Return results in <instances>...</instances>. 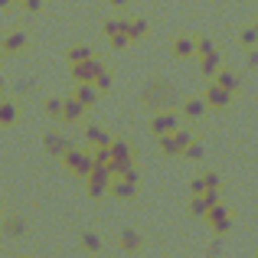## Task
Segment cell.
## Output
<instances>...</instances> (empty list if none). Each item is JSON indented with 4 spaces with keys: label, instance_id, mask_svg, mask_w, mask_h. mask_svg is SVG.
I'll return each mask as SVG.
<instances>
[{
    "label": "cell",
    "instance_id": "obj_1",
    "mask_svg": "<svg viewBox=\"0 0 258 258\" xmlns=\"http://www.w3.org/2000/svg\"><path fill=\"white\" fill-rule=\"evenodd\" d=\"M62 164H66V170H69V173L85 176V180H88L95 160H92V151H76V147H69V151L62 154Z\"/></svg>",
    "mask_w": 258,
    "mask_h": 258
},
{
    "label": "cell",
    "instance_id": "obj_2",
    "mask_svg": "<svg viewBox=\"0 0 258 258\" xmlns=\"http://www.w3.org/2000/svg\"><path fill=\"white\" fill-rule=\"evenodd\" d=\"M69 72H72V79H76V85H95V79L105 72V66H101L98 56H92L82 66H69Z\"/></svg>",
    "mask_w": 258,
    "mask_h": 258
},
{
    "label": "cell",
    "instance_id": "obj_3",
    "mask_svg": "<svg viewBox=\"0 0 258 258\" xmlns=\"http://www.w3.org/2000/svg\"><path fill=\"white\" fill-rule=\"evenodd\" d=\"M26 49V33L23 30H10L0 39V56H20Z\"/></svg>",
    "mask_w": 258,
    "mask_h": 258
},
{
    "label": "cell",
    "instance_id": "obj_4",
    "mask_svg": "<svg viewBox=\"0 0 258 258\" xmlns=\"http://www.w3.org/2000/svg\"><path fill=\"white\" fill-rule=\"evenodd\" d=\"M151 131L157 134V138H170V134H176V114L173 111H157L151 118Z\"/></svg>",
    "mask_w": 258,
    "mask_h": 258
},
{
    "label": "cell",
    "instance_id": "obj_5",
    "mask_svg": "<svg viewBox=\"0 0 258 258\" xmlns=\"http://www.w3.org/2000/svg\"><path fill=\"white\" fill-rule=\"evenodd\" d=\"M20 121V105L13 98H0V127H10Z\"/></svg>",
    "mask_w": 258,
    "mask_h": 258
},
{
    "label": "cell",
    "instance_id": "obj_6",
    "mask_svg": "<svg viewBox=\"0 0 258 258\" xmlns=\"http://www.w3.org/2000/svg\"><path fill=\"white\" fill-rule=\"evenodd\" d=\"M203 101H206V108H226L229 101H232V95H229L226 88H219V85L213 82V85L206 88V98H203Z\"/></svg>",
    "mask_w": 258,
    "mask_h": 258
},
{
    "label": "cell",
    "instance_id": "obj_7",
    "mask_svg": "<svg viewBox=\"0 0 258 258\" xmlns=\"http://www.w3.org/2000/svg\"><path fill=\"white\" fill-rule=\"evenodd\" d=\"M43 147L49 154H56V157H62L66 151H69V141L62 138V134H56V131H49V134H43Z\"/></svg>",
    "mask_w": 258,
    "mask_h": 258
},
{
    "label": "cell",
    "instance_id": "obj_8",
    "mask_svg": "<svg viewBox=\"0 0 258 258\" xmlns=\"http://www.w3.org/2000/svg\"><path fill=\"white\" fill-rule=\"evenodd\" d=\"M72 98H76L82 108H92L95 101H98V88L95 85H76V95H72Z\"/></svg>",
    "mask_w": 258,
    "mask_h": 258
},
{
    "label": "cell",
    "instance_id": "obj_9",
    "mask_svg": "<svg viewBox=\"0 0 258 258\" xmlns=\"http://www.w3.org/2000/svg\"><path fill=\"white\" fill-rule=\"evenodd\" d=\"M82 114H85V108L79 105L76 98H66V105H62V121H66V124H76V121H82Z\"/></svg>",
    "mask_w": 258,
    "mask_h": 258
},
{
    "label": "cell",
    "instance_id": "obj_10",
    "mask_svg": "<svg viewBox=\"0 0 258 258\" xmlns=\"http://www.w3.org/2000/svg\"><path fill=\"white\" fill-rule=\"evenodd\" d=\"M85 141L98 151V147H111V138H108V131H101V127H85Z\"/></svg>",
    "mask_w": 258,
    "mask_h": 258
},
{
    "label": "cell",
    "instance_id": "obj_11",
    "mask_svg": "<svg viewBox=\"0 0 258 258\" xmlns=\"http://www.w3.org/2000/svg\"><path fill=\"white\" fill-rule=\"evenodd\" d=\"M173 56H180V59L196 56V39H189V36H176V39H173Z\"/></svg>",
    "mask_w": 258,
    "mask_h": 258
},
{
    "label": "cell",
    "instance_id": "obj_12",
    "mask_svg": "<svg viewBox=\"0 0 258 258\" xmlns=\"http://www.w3.org/2000/svg\"><path fill=\"white\" fill-rule=\"evenodd\" d=\"M216 85L219 88H226L229 95L239 88V72H232V69H219V76H216Z\"/></svg>",
    "mask_w": 258,
    "mask_h": 258
},
{
    "label": "cell",
    "instance_id": "obj_13",
    "mask_svg": "<svg viewBox=\"0 0 258 258\" xmlns=\"http://www.w3.org/2000/svg\"><path fill=\"white\" fill-rule=\"evenodd\" d=\"M95 52L88 49V46H72L69 52H66V59H69V66H82V62H88Z\"/></svg>",
    "mask_w": 258,
    "mask_h": 258
},
{
    "label": "cell",
    "instance_id": "obj_14",
    "mask_svg": "<svg viewBox=\"0 0 258 258\" xmlns=\"http://www.w3.org/2000/svg\"><path fill=\"white\" fill-rule=\"evenodd\" d=\"M200 72H203V76H219V52L200 56Z\"/></svg>",
    "mask_w": 258,
    "mask_h": 258
},
{
    "label": "cell",
    "instance_id": "obj_15",
    "mask_svg": "<svg viewBox=\"0 0 258 258\" xmlns=\"http://www.w3.org/2000/svg\"><path fill=\"white\" fill-rule=\"evenodd\" d=\"M141 36H147V20L144 17H134V20H127V39H141Z\"/></svg>",
    "mask_w": 258,
    "mask_h": 258
},
{
    "label": "cell",
    "instance_id": "obj_16",
    "mask_svg": "<svg viewBox=\"0 0 258 258\" xmlns=\"http://www.w3.org/2000/svg\"><path fill=\"white\" fill-rule=\"evenodd\" d=\"M203 111H206V101L203 98H189V101H183V114H186V118H203Z\"/></svg>",
    "mask_w": 258,
    "mask_h": 258
},
{
    "label": "cell",
    "instance_id": "obj_17",
    "mask_svg": "<svg viewBox=\"0 0 258 258\" xmlns=\"http://www.w3.org/2000/svg\"><path fill=\"white\" fill-rule=\"evenodd\" d=\"M101 33H105L108 39H111V36H121V33H127V20H105Z\"/></svg>",
    "mask_w": 258,
    "mask_h": 258
},
{
    "label": "cell",
    "instance_id": "obj_18",
    "mask_svg": "<svg viewBox=\"0 0 258 258\" xmlns=\"http://www.w3.org/2000/svg\"><path fill=\"white\" fill-rule=\"evenodd\" d=\"M62 105H66V98H46V114L62 121Z\"/></svg>",
    "mask_w": 258,
    "mask_h": 258
},
{
    "label": "cell",
    "instance_id": "obj_19",
    "mask_svg": "<svg viewBox=\"0 0 258 258\" xmlns=\"http://www.w3.org/2000/svg\"><path fill=\"white\" fill-rule=\"evenodd\" d=\"M239 39H242V46L255 49V43H258V30H255V26H245V30L239 33Z\"/></svg>",
    "mask_w": 258,
    "mask_h": 258
},
{
    "label": "cell",
    "instance_id": "obj_20",
    "mask_svg": "<svg viewBox=\"0 0 258 258\" xmlns=\"http://www.w3.org/2000/svg\"><path fill=\"white\" fill-rule=\"evenodd\" d=\"M95 88H98V95H105V92H108V88H111V72H108V69H105V72H101V76H98V79H95Z\"/></svg>",
    "mask_w": 258,
    "mask_h": 258
},
{
    "label": "cell",
    "instance_id": "obj_21",
    "mask_svg": "<svg viewBox=\"0 0 258 258\" xmlns=\"http://www.w3.org/2000/svg\"><path fill=\"white\" fill-rule=\"evenodd\" d=\"M108 43H111V49H124V46L131 43V39H127V33H121V36H111Z\"/></svg>",
    "mask_w": 258,
    "mask_h": 258
},
{
    "label": "cell",
    "instance_id": "obj_22",
    "mask_svg": "<svg viewBox=\"0 0 258 258\" xmlns=\"http://www.w3.org/2000/svg\"><path fill=\"white\" fill-rule=\"evenodd\" d=\"M20 7H23L26 13H36L39 7H43V0H20Z\"/></svg>",
    "mask_w": 258,
    "mask_h": 258
},
{
    "label": "cell",
    "instance_id": "obj_23",
    "mask_svg": "<svg viewBox=\"0 0 258 258\" xmlns=\"http://www.w3.org/2000/svg\"><path fill=\"white\" fill-rule=\"evenodd\" d=\"M7 232H10V235H20V232H23V222H20V219H10V222H7Z\"/></svg>",
    "mask_w": 258,
    "mask_h": 258
},
{
    "label": "cell",
    "instance_id": "obj_24",
    "mask_svg": "<svg viewBox=\"0 0 258 258\" xmlns=\"http://www.w3.org/2000/svg\"><path fill=\"white\" fill-rule=\"evenodd\" d=\"M33 88V79H23V82H17V92H30Z\"/></svg>",
    "mask_w": 258,
    "mask_h": 258
},
{
    "label": "cell",
    "instance_id": "obj_25",
    "mask_svg": "<svg viewBox=\"0 0 258 258\" xmlns=\"http://www.w3.org/2000/svg\"><path fill=\"white\" fill-rule=\"evenodd\" d=\"M248 66H252V69H258V49L248 52Z\"/></svg>",
    "mask_w": 258,
    "mask_h": 258
},
{
    "label": "cell",
    "instance_id": "obj_26",
    "mask_svg": "<svg viewBox=\"0 0 258 258\" xmlns=\"http://www.w3.org/2000/svg\"><path fill=\"white\" fill-rule=\"evenodd\" d=\"M4 92H7V79L0 76V98H4Z\"/></svg>",
    "mask_w": 258,
    "mask_h": 258
},
{
    "label": "cell",
    "instance_id": "obj_27",
    "mask_svg": "<svg viewBox=\"0 0 258 258\" xmlns=\"http://www.w3.org/2000/svg\"><path fill=\"white\" fill-rule=\"evenodd\" d=\"M108 4H111V7H124L127 0H108Z\"/></svg>",
    "mask_w": 258,
    "mask_h": 258
},
{
    "label": "cell",
    "instance_id": "obj_28",
    "mask_svg": "<svg viewBox=\"0 0 258 258\" xmlns=\"http://www.w3.org/2000/svg\"><path fill=\"white\" fill-rule=\"evenodd\" d=\"M13 4V0H0V10H7V7H10Z\"/></svg>",
    "mask_w": 258,
    "mask_h": 258
},
{
    "label": "cell",
    "instance_id": "obj_29",
    "mask_svg": "<svg viewBox=\"0 0 258 258\" xmlns=\"http://www.w3.org/2000/svg\"><path fill=\"white\" fill-rule=\"evenodd\" d=\"M255 30H258V20H255Z\"/></svg>",
    "mask_w": 258,
    "mask_h": 258
},
{
    "label": "cell",
    "instance_id": "obj_30",
    "mask_svg": "<svg viewBox=\"0 0 258 258\" xmlns=\"http://www.w3.org/2000/svg\"><path fill=\"white\" fill-rule=\"evenodd\" d=\"M17 4H20V0H17Z\"/></svg>",
    "mask_w": 258,
    "mask_h": 258
}]
</instances>
